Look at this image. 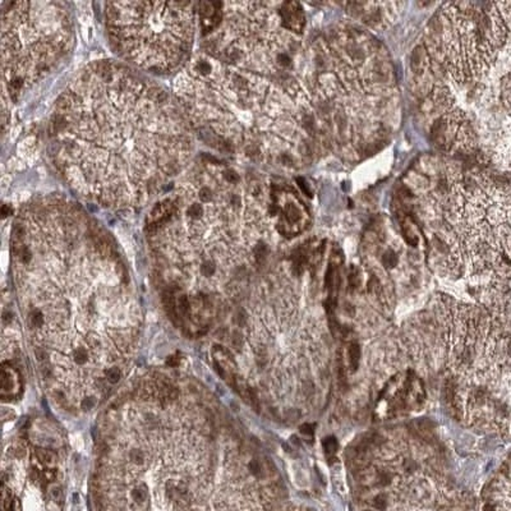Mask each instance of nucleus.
Here are the masks:
<instances>
[{
  "mask_svg": "<svg viewBox=\"0 0 511 511\" xmlns=\"http://www.w3.org/2000/svg\"><path fill=\"white\" fill-rule=\"evenodd\" d=\"M182 110L125 65L94 63L51 117L53 157L70 188L115 210L136 209L181 174L192 153Z\"/></svg>",
  "mask_w": 511,
  "mask_h": 511,
  "instance_id": "f257e3e1",
  "label": "nucleus"
},
{
  "mask_svg": "<svg viewBox=\"0 0 511 511\" xmlns=\"http://www.w3.org/2000/svg\"><path fill=\"white\" fill-rule=\"evenodd\" d=\"M12 252L37 336L86 342L137 311L114 243L65 198L46 196L27 203L14 221Z\"/></svg>",
  "mask_w": 511,
  "mask_h": 511,
  "instance_id": "f03ea898",
  "label": "nucleus"
},
{
  "mask_svg": "<svg viewBox=\"0 0 511 511\" xmlns=\"http://www.w3.org/2000/svg\"><path fill=\"white\" fill-rule=\"evenodd\" d=\"M175 192L153 206L147 220L150 239L179 285L197 292L228 286L245 260H266L261 240L269 228L259 184L242 186L240 175L216 160H203Z\"/></svg>",
  "mask_w": 511,
  "mask_h": 511,
  "instance_id": "7ed1b4c3",
  "label": "nucleus"
},
{
  "mask_svg": "<svg viewBox=\"0 0 511 511\" xmlns=\"http://www.w3.org/2000/svg\"><path fill=\"white\" fill-rule=\"evenodd\" d=\"M105 17L113 47L148 72L170 73L191 58L196 6L183 2H111Z\"/></svg>",
  "mask_w": 511,
  "mask_h": 511,
  "instance_id": "20e7f679",
  "label": "nucleus"
},
{
  "mask_svg": "<svg viewBox=\"0 0 511 511\" xmlns=\"http://www.w3.org/2000/svg\"><path fill=\"white\" fill-rule=\"evenodd\" d=\"M2 69L14 100L50 74L69 53L73 23L56 2H17L3 11Z\"/></svg>",
  "mask_w": 511,
  "mask_h": 511,
  "instance_id": "39448f33",
  "label": "nucleus"
},
{
  "mask_svg": "<svg viewBox=\"0 0 511 511\" xmlns=\"http://www.w3.org/2000/svg\"><path fill=\"white\" fill-rule=\"evenodd\" d=\"M281 25L285 30L292 32H300L306 23V17L302 7L298 3H284L279 9Z\"/></svg>",
  "mask_w": 511,
  "mask_h": 511,
  "instance_id": "423d86ee",
  "label": "nucleus"
},
{
  "mask_svg": "<svg viewBox=\"0 0 511 511\" xmlns=\"http://www.w3.org/2000/svg\"><path fill=\"white\" fill-rule=\"evenodd\" d=\"M14 380H18L17 373L14 372L11 367H9V370H7L6 367H4L3 368V394H6V392L17 391L18 386H20V383H18V381H14Z\"/></svg>",
  "mask_w": 511,
  "mask_h": 511,
  "instance_id": "0eeeda50",
  "label": "nucleus"
},
{
  "mask_svg": "<svg viewBox=\"0 0 511 511\" xmlns=\"http://www.w3.org/2000/svg\"><path fill=\"white\" fill-rule=\"evenodd\" d=\"M348 358H349V366L353 371L358 370L359 361H361V348L357 343H352L348 347Z\"/></svg>",
  "mask_w": 511,
  "mask_h": 511,
  "instance_id": "6e6552de",
  "label": "nucleus"
},
{
  "mask_svg": "<svg viewBox=\"0 0 511 511\" xmlns=\"http://www.w3.org/2000/svg\"><path fill=\"white\" fill-rule=\"evenodd\" d=\"M322 446L325 453L330 454V455H333V454L339 450V442H337V440L332 436H328L326 437V439H323Z\"/></svg>",
  "mask_w": 511,
  "mask_h": 511,
  "instance_id": "1a4fd4ad",
  "label": "nucleus"
},
{
  "mask_svg": "<svg viewBox=\"0 0 511 511\" xmlns=\"http://www.w3.org/2000/svg\"><path fill=\"white\" fill-rule=\"evenodd\" d=\"M382 265L386 269H392L397 265V256L394 250H387L385 254L382 256Z\"/></svg>",
  "mask_w": 511,
  "mask_h": 511,
  "instance_id": "9d476101",
  "label": "nucleus"
},
{
  "mask_svg": "<svg viewBox=\"0 0 511 511\" xmlns=\"http://www.w3.org/2000/svg\"><path fill=\"white\" fill-rule=\"evenodd\" d=\"M359 283H361V280H359L358 270H357L356 267H353V269H352V271L349 273V286H352V288H357V286L359 285Z\"/></svg>",
  "mask_w": 511,
  "mask_h": 511,
  "instance_id": "9b49d317",
  "label": "nucleus"
},
{
  "mask_svg": "<svg viewBox=\"0 0 511 511\" xmlns=\"http://www.w3.org/2000/svg\"><path fill=\"white\" fill-rule=\"evenodd\" d=\"M314 427H316V425H314V424H309V423H306V424L300 425L299 431H300V432H302L303 435H311V436H312V435H313V432H314Z\"/></svg>",
  "mask_w": 511,
  "mask_h": 511,
  "instance_id": "f8f14e48",
  "label": "nucleus"
}]
</instances>
